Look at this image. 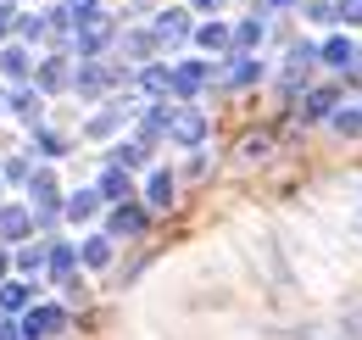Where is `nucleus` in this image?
<instances>
[{
    "label": "nucleus",
    "mask_w": 362,
    "mask_h": 340,
    "mask_svg": "<svg viewBox=\"0 0 362 340\" xmlns=\"http://www.w3.org/2000/svg\"><path fill=\"white\" fill-rule=\"evenodd\" d=\"M184 28H189V17H184V11H168V17L156 23V34H162V40H184Z\"/></svg>",
    "instance_id": "3"
},
{
    "label": "nucleus",
    "mask_w": 362,
    "mask_h": 340,
    "mask_svg": "<svg viewBox=\"0 0 362 340\" xmlns=\"http://www.w3.org/2000/svg\"><path fill=\"white\" fill-rule=\"evenodd\" d=\"M23 329H28L34 340H45V335H56V329H62V312H56V307H34Z\"/></svg>",
    "instance_id": "1"
},
{
    "label": "nucleus",
    "mask_w": 362,
    "mask_h": 340,
    "mask_svg": "<svg viewBox=\"0 0 362 340\" xmlns=\"http://www.w3.org/2000/svg\"><path fill=\"white\" fill-rule=\"evenodd\" d=\"M6 34H11V6L0 0V40H6Z\"/></svg>",
    "instance_id": "12"
},
{
    "label": "nucleus",
    "mask_w": 362,
    "mask_h": 340,
    "mask_svg": "<svg viewBox=\"0 0 362 340\" xmlns=\"http://www.w3.org/2000/svg\"><path fill=\"white\" fill-rule=\"evenodd\" d=\"M73 217H90L95 212V196H73V207H67Z\"/></svg>",
    "instance_id": "9"
},
{
    "label": "nucleus",
    "mask_w": 362,
    "mask_h": 340,
    "mask_svg": "<svg viewBox=\"0 0 362 340\" xmlns=\"http://www.w3.org/2000/svg\"><path fill=\"white\" fill-rule=\"evenodd\" d=\"M323 56H329V62H346V56H351V45H346V40H329V50H323Z\"/></svg>",
    "instance_id": "11"
},
{
    "label": "nucleus",
    "mask_w": 362,
    "mask_h": 340,
    "mask_svg": "<svg viewBox=\"0 0 362 340\" xmlns=\"http://www.w3.org/2000/svg\"><path fill=\"white\" fill-rule=\"evenodd\" d=\"M273 6H284V0H273Z\"/></svg>",
    "instance_id": "15"
},
{
    "label": "nucleus",
    "mask_w": 362,
    "mask_h": 340,
    "mask_svg": "<svg viewBox=\"0 0 362 340\" xmlns=\"http://www.w3.org/2000/svg\"><path fill=\"white\" fill-rule=\"evenodd\" d=\"M23 301H28V285H6L0 290V307H23Z\"/></svg>",
    "instance_id": "7"
},
{
    "label": "nucleus",
    "mask_w": 362,
    "mask_h": 340,
    "mask_svg": "<svg viewBox=\"0 0 362 340\" xmlns=\"http://www.w3.org/2000/svg\"><path fill=\"white\" fill-rule=\"evenodd\" d=\"M195 6H218V0H195Z\"/></svg>",
    "instance_id": "13"
},
{
    "label": "nucleus",
    "mask_w": 362,
    "mask_h": 340,
    "mask_svg": "<svg viewBox=\"0 0 362 340\" xmlns=\"http://www.w3.org/2000/svg\"><path fill=\"white\" fill-rule=\"evenodd\" d=\"M168 196H173V178H168V173H156V178H151V201H156V207H168Z\"/></svg>",
    "instance_id": "6"
},
{
    "label": "nucleus",
    "mask_w": 362,
    "mask_h": 340,
    "mask_svg": "<svg viewBox=\"0 0 362 340\" xmlns=\"http://www.w3.org/2000/svg\"><path fill=\"white\" fill-rule=\"evenodd\" d=\"M173 128H179V140H195V134H201V118H179Z\"/></svg>",
    "instance_id": "10"
},
{
    "label": "nucleus",
    "mask_w": 362,
    "mask_h": 340,
    "mask_svg": "<svg viewBox=\"0 0 362 340\" xmlns=\"http://www.w3.org/2000/svg\"><path fill=\"white\" fill-rule=\"evenodd\" d=\"M34 201H40V207H56V178H50V173H34Z\"/></svg>",
    "instance_id": "4"
},
{
    "label": "nucleus",
    "mask_w": 362,
    "mask_h": 340,
    "mask_svg": "<svg viewBox=\"0 0 362 340\" xmlns=\"http://www.w3.org/2000/svg\"><path fill=\"white\" fill-rule=\"evenodd\" d=\"M0 234H11V240L28 234V212H23V207H6V212H0Z\"/></svg>",
    "instance_id": "2"
},
{
    "label": "nucleus",
    "mask_w": 362,
    "mask_h": 340,
    "mask_svg": "<svg viewBox=\"0 0 362 340\" xmlns=\"http://www.w3.org/2000/svg\"><path fill=\"white\" fill-rule=\"evenodd\" d=\"M6 73L23 79V73H28V56H23V50H6Z\"/></svg>",
    "instance_id": "8"
},
{
    "label": "nucleus",
    "mask_w": 362,
    "mask_h": 340,
    "mask_svg": "<svg viewBox=\"0 0 362 340\" xmlns=\"http://www.w3.org/2000/svg\"><path fill=\"white\" fill-rule=\"evenodd\" d=\"M40 84H45V89H62V84H67V62H45Z\"/></svg>",
    "instance_id": "5"
},
{
    "label": "nucleus",
    "mask_w": 362,
    "mask_h": 340,
    "mask_svg": "<svg viewBox=\"0 0 362 340\" xmlns=\"http://www.w3.org/2000/svg\"><path fill=\"white\" fill-rule=\"evenodd\" d=\"M0 273H6V251H0Z\"/></svg>",
    "instance_id": "14"
}]
</instances>
